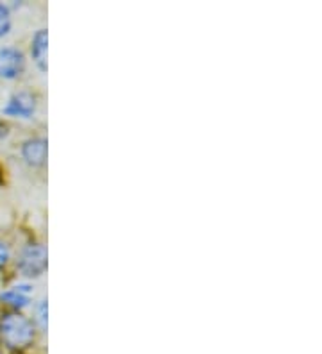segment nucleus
<instances>
[{"instance_id": "1", "label": "nucleus", "mask_w": 322, "mask_h": 354, "mask_svg": "<svg viewBox=\"0 0 322 354\" xmlns=\"http://www.w3.org/2000/svg\"><path fill=\"white\" fill-rule=\"evenodd\" d=\"M0 338L9 349H26L35 340V326L18 311L4 313L0 319Z\"/></svg>"}, {"instance_id": "2", "label": "nucleus", "mask_w": 322, "mask_h": 354, "mask_svg": "<svg viewBox=\"0 0 322 354\" xmlns=\"http://www.w3.org/2000/svg\"><path fill=\"white\" fill-rule=\"evenodd\" d=\"M47 249L39 243H30L18 258V270L26 277H39L47 268Z\"/></svg>"}, {"instance_id": "3", "label": "nucleus", "mask_w": 322, "mask_h": 354, "mask_svg": "<svg viewBox=\"0 0 322 354\" xmlns=\"http://www.w3.org/2000/svg\"><path fill=\"white\" fill-rule=\"evenodd\" d=\"M26 70V56L17 47L0 48V79L13 81L18 79Z\"/></svg>"}, {"instance_id": "4", "label": "nucleus", "mask_w": 322, "mask_h": 354, "mask_svg": "<svg viewBox=\"0 0 322 354\" xmlns=\"http://www.w3.org/2000/svg\"><path fill=\"white\" fill-rule=\"evenodd\" d=\"M36 111V99L35 95H30L27 91H20L15 93L11 99L8 100L2 113L6 117H15V118H30Z\"/></svg>"}, {"instance_id": "5", "label": "nucleus", "mask_w": 322, "mask_h": 354, "mask_svg": "<svg viewBox=\"0 0 322 354\" xmlns=\"http://www.w3.org/2000/svg\"><path fill=\"white\" fill-rule=\"evenodd\" d=\"M48 145L45 138H29L21 143V158L30 167H43L47 163Z\"/></svg>"}, {"instance_id": "6", "label": "nucleus", "mask_w": 322, "mask_h": 354, "mask_svg": "<svg viewBox=\"0 0 322 354\" xmlns=\"http://www.w3.org/2000/svg\"><path fill=\"white\" fill-rule=\"evenodd\" d=\"M47 50H48V32L47 29H38L30 39V56L36 66L42 72H47Z\"/></svg>"}, {"instance_id": "7", "label": "nucleus", "mask_w": 322, "mask_h": 354, "mask_svg": "<svg viewBox=\"0 0 322 354\" xmlns=\"http://www.w3.org/2000/svg\"><path fill=\"white\" fill-rule=\"evenodd\" d=\"M30 294H33V286L30 285H17L11 290H6L0 294V301L9 306L21 310V308L29 306L30 303Z\"/></svg>"}, {"instance_id": "8", "label": "nucleus", "mask_w": 322, "mask_h": 354, "mask_svg": "<svg viewBox=\"0 0 322 354\" xmlns=\"http://www.w3.org/2000/svg\"><path fill=\"white\" fill-rule=\"evenodd\" d=\"M13 27V20H11V11L6 4L0 2V38L9 35V30Z\"/></svg>"}, {"instance_id": "9", "label": "nucleus", "mask_w": 322, "mask_h": 354, "mask_svg": "<svg viewBox=\"0 0 322 354\" xmlns=\"http://www.w3.org/2000/svg\"><path fill=\"white\" fill-rule=\"evenodd\" d=\"M38 320L43 329L47 328V301H42L38 306Z\"/></svg>"}, {"instance_id": "10", "label": "nucleus", "mask_w": 322, "mask_h": 354, "mask_svg": "<svg viewBox=\"0 0 322 354\" xmlns=\"http://www.w3.org/2000/svg\"><path fill=\"white\" fill-rule=\"evenodd\" d=\"M9 256H11V252H9V247L6 245L4 242H0V270H2L6 265H8Z\"/></svg>"}]
</instances>
